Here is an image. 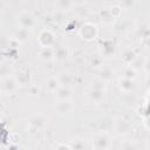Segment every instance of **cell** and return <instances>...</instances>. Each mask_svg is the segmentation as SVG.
I'll return each instance as SVG.
<instances>
[{"instance_id": "cell-3", "label": "cell", "mask_w": 150, "mask_h": 150, "mask_svg": "<svg viewBox=\"0 0 150 150\" xmlns=\"http://www.w3.org/2000/svg\"><path fill=\"white\" fill-rule=\"evenodd\" d=\"M18 25L23 29H32L36 26V18L28 11H23L18 16Z\"/></svg>"}, {"instance_id": "cell-4", "label": "cell", "mask_w": 150, "mask_h": 150, "mask_svg": "<svg viewBox=\"0 0 150 150\" xmlns=\"http://www.w3.org/2000/svg\"><path fill=\"white\" fill-rule=\"evenodd\" d=\"M116 54V42L114 39H104L100 41V55L102 57H112Z\"/></svg>"}, {"instance_id": "cell-21", "label": "cell", "mask_w": 150, "mask_h": 150, "mask_svg": "<svg viewBox=\"0 0 150 150\" xmlns=\"http://www.w3.org/2000/svg\"><path fill=\"white\" fill-rule=\"evenodd\" d=\"M54 5L56 7V11L64 12V11H68V9H73L74 6H75V2L69 1V0H59V1H55Z\"/></svg>"}, {"instance_id": "cell-31", "label": "cell", "mask_w": 150, "mask_h": 150, "mask_svg": "<svg viewBox=\"0 0 150 150\" xmlns=\"http://www.w3.org/2000/svg\"><path fill=\"white\" fill-rule=\"evenodd\" d=\"M90 66L91 67H95V68H101L103 66V57L100 55V54H95L93 55L91 60H90Z\"/></svg>"}, {"instance_id": "cell-6", "label": "cell", "mask_w": 150, "mask_h": 150, "mask_svg": "<svg viewBox=\"0 0 150 150\" xmlns=\"http://www.w3.org/2000/svg\"><path fill=\"white\" fill-rule=\"evenodd\" d=\"M132 130V124L129 120L124 118V117H120L115 121L114 124V131L117 136H125L129 135Z\"/></svg>"}, {"instance_id": "cell-12", "label": "cell", "mask_w": 150, "mask_h": 150, "mask_svg": "<svg viewBox=\"0 0 150 150\" xmlns=\"http://www.w3.org/2000/svg\"><path fill=\"white\" fill-rule=\"evenodd\" d=\"M97 16L105 25H114L115 21H116V19L111 14L109 7H102V8H100L98 12H97Z\"/></svg>"}, {"instance_id": "cell-25", "label": "cell", "mask_w": 150, "mask_h": 150, "mask_svg": "<svg viewBox=\"0 0 150 150\" xmlns=\"http://www.w3.org/2000/svg\"><path fill=\"white\" fill-rule=\"evenodd\" d=\"M13 38L18 39L21 43H22V42H26V41L28 40V30H27V29H23V28H21V27H19V28H16V29L14 30Z\"/></svg>"}, {"instance_id": "cell-13", "label": "cell", "mask_w": 150, "mask_h": 150, "mask_svg": "<svg viewBox=\"0 0 150 150\" xmlns=\"http://www.w3.org/2000/svg\"><path fill=\"white\" fill-rule=\"evenodd\" d=\"M97 79H100L101 81L105 82H110L114 79V70L110 66H102L101 68L97 69Z\"/></svg>"}, {"instance_id": "cell-22", "label": "cell", "mask_w": 150, "mask_h": 150, "mask_svg": "<svg viewBox=\"0 0 150 150\" xmlns=\"http://www.w3.org/2000/svg\"><path fill=\"white\" fill-rule=\"evenodd\" d=\"M67 57H68V49L64 46H59L57 48H55L54 60H56L57 62H63L66 61Z\"/></svg>"}, {"instance_id": "cell-23", "label": "cell", "mask_w": 150, "mask_h": 150, "mask_svg": "<svg viewBox=\"0 0 150 150\" xmlns=\"http://www.w3.org/2000/svg\"><path fill=\"white\" fill-rule=\"evenodd\" d=\"M136 35L139 39H146L148 36H150V26L146 23H142L138 28H136Z\"/></svg>"}, {"instance_id": "cell-37", "label": "cell", "mask_w": 150, "mask_h": 150, "mask_svg": "<svg viewBox=\"0 0 150 150\" xmlns=\"http://www.w3.org/2000/svg\"><path fill=\"white\" fill-rule=\"evenodd\" d=\"M135 5V2L134 1H122L121 4H120V6L122 7V9L123 8H125V7H132Z\"/></svg>"}, {"instance_id": "cell-33", "label": "cell", "mask_w": 150, "mask_h": 150, "mask_svg": "<svg viewBox=\"0 0 150 150\" xmlns=\"http://www.w3.org/2000/svg\"><path fill=\"white\" fill-rule=\"evenodd\" d=\"M90 89H102V90H105V83L103 81H101L100 79H95L90 83Z\"/></svg>"}, {"instance_id": "cell-20", "label": "cell", "mask_w": 150, "mask_h": 150, "mask_svg": "<svg viewBox=\"0 0 150 150\" xmlns=\"http://www.w3.org/2000/svg\"><path fill=\"white\" fill-rule=\"evenodd\" d=\"M60 87H61V83L59 81V77L56 76H50L46 82V88L50 93H55Z\"/></svg>"}, {"instance_id": "cell-15", "label": "cell", "mask_w": 150, "mask_h": 150, "mask_svg": "<svg viewBox=\"0 0 150 150\" xmlns=\"http://www.w3.org/2000/svg\"><path fill=\"white\" fill-rule=\"evenodd\" d=\"M131 22L128 18H120L114 23V30L117 33H125L130 29Z\"/></svg>"}, {"instance_id": "cell-16", "label": "cell", "mask_w": 150, "mask_h": 150, "mask_svg": "<svg viewBox=\"0 0 150 150\" xmlns=\"http://www.w3.org/2000/svg\"><path fill=\"white\" fill-rule=\"evenodd\" d=\"M117 86H118L121 91H123V93H131L135 89V81L121 77L118 80V82H117Z\"/></svg>"}, {"instance_id": "cell-29", "label": "cell", "mask_w": 150, "mask_h": 150, "mask_svg": "<svg viewBox=\"0 0 150 150\" xmlns=\"http://www.w3.org/2000/svg\"><path fill=\"white\" fill-rule=\"evenodd\" d=\"M73 11H74V13H76L79 16H86V15L88 14V7H87L86 5H83V4H79V5L75 4Z\"/></svg>"}, {"instance_id": "cell-2", "label": "cell", "mask_w": 150, "mask_h": 150, "mask_svg": "<svg viewBox=\"0 0 150 150\" xmlns=\"http://www.w3.org/2000/svg\"><path fill=\"white\" fill-rule=\"evenodd\" d=\"M38 42L41 46V48H49L55 46L56 42V35L54 34V32L49 28H45L42 30H40L39 35H38Z\"/></svg>"}, {"instance_id": "cell-8", "label": "cell", "mask_w": 150, "mask_h": 150, "mask_svg": "<svg viewBox=\"0 0 150 150\" xmlns=\"http://www.w3.org/2000/svg\"><path fill=\"white\" fill-rule=\"evenodd\" d=\"M19 88V84L13 76H6L4 79H1V91L2 94H6V95H12L14 93H16Z\"/></svg>"}, {"instance_id": "cell-17", "label": "cell", "mask_w": 150, "mask_h": 150, "mask_svg": "<svg viewBox=\"0 0 150 150\" xmlns=\"http://www.w3.org/2000/svg\"><path fill=\"white\" fill-rule=\"evenodd\" d=\"M137 52L134 49V48H125L123 52H122V61L127 64V66H129V64H131V62L137 57Z\"/></svg>"}, {"instance_id": "cell-10", "label": "cell", "mask_w": 150, "mask_h": 150, "mask_svg": "<svg viewBox=\"0 0 150 150\" xmlns=\"http://www.w3.org/2000/svg\"><path fill=\"white\" fill-rule=\"evenodd\" d=\"M54 109L60 115L70 114L74 110V103L70 100H57V102L54 105Z\"/></svg>"}, {"instance_id": "cell-30", "label": "cell", "mask_w": 150, "mask_h": 150, "mask_svg": "<svg viewBox=\"0 0 150 150\" xmlns=\"http://www.w3.org/2000/svg\"><path fill=\"white\" fill-rule=\"evenodd\" d=\"M70 145L71 150H87V143L83 139H74Z\"/></svg>"}, {"instance_id": "cell-35", "label": "cell", "mask_w": 150, "mask_h": 150, "mask_svg": "<svg viewBox=\"0 0 150 150\" xmlns=\"http://www.w3.org/2000/svg\"><path fill=\"white\" fill-rule=\"evenodd\" d=\"M54 150H71V145H70V144H68V143L59 142V143L55 145Z\"/></svg>"}, {"instance_id": "cell-41", "label": "cell", "mask_w": 150, "mask_h": 150, "mask_svg": "<svg viewBox=\"0 0 150 150\" xmlns=\"http://www.w3.org/2000/svg\"><path fill=\"white\" fill-rule=\"evenodd\" d=\"M146 84L150 87V74L148 75V77H146Z\"/></svg>"}, {"instance_id": "cell-34", "label": "cell", "mask_w": 150, "mask_h": 150, "mask_svg": "<svg viewBox=\"0 0 150 150\" xmlns=\"http://www.w3.org/2000/svg\"><path fill=\"white\" fill-rule=\"evenodd\" d=\"M109 8H110V12H111V14L114 15V18L116 20L121 18V15H122V7L120 5H112Z\"/></svg>"}, {"instance_id": "cell-5", "label": "cell", "mask_w": 150, "mask_h": 150, "mask_svg": "<svg viewBox=\"0 0 150 150\" xmlns=\"http://www.w3.org/2000/svg\"><path fill=\"white\" fill-rule=\"evenodd\" d=\"M111 145L110 137L107 132H98L93 138V149L94 150H108Z\"/></svg>"}, {"instance_id": "cell-32", "label": "cell", "mask_w": 150, "mask_h": 150, "mask_svg": "<svg viewBox=\"0 0 150 150\" xmlns=\"http://www.w3.org/2000/svg\"><path fill=\"white\" fill-rule=\"evenodd\" d=\"M120 150H137V146L134 142L129 141V139H125L121 143V146H120Z\"/></svg>"}, {"instance_id": "cell-26", "label": "cell", "mask_w": 150, "mask_h": 150, "mask_svg": "<svg viewBox=\"0 0 150 150\" xmlns=\"http://www.w3.org/2000/svg\"><path fill=\"white\" fill-rule=\"evenodd\" d=\"M121 102L127 107H132L136 103V96L131 93H124L121 97Z\"/></svg>"}, {"instance_id": "cell-39", "label": "cell", "mask_w": 150, "mask_h": 150, "mask_svg": "<svg viewBox=\"0 0 150 150\" xmlns=\"http://www.w3.org/2000/svg\"><path fill=\"white\" fill-rule=\"evenodd\" d=\"M144 70L148 73V74H150V57H148V59H145V64H144Z\"/></svg>"}, {"instance_id": "cell-7", "label": "cell", "mask_w": 150, "mask_h": 150, "mask_svg": "<svg viewBox=\"0 0 150 150\" xmlns=\"http://www.w3.org/2000/svg\"><path fill=\"white\" fill-rule=\"evenodd\" d=\"M14 77L19 84V87H28L32 82V73L27 67H22L18 69L14 74Z\"/></svg>"}, {"instance_id": "cell-11", "label": "cell", "mask_w": 150, "mask_h": 150, "mask_svg": "<svg viewBox=\"0 0 150 150\" xmlns=\"http://www.w3.org/2000/svg\"><path fill=\"white\" fill-rule=\"evenodd\" d=\"M114 124H115V121L109 117V116H103L101 117L100 120H97L96 122V128L100 132H109L111 130H114Z\"/></svg>"}, {"instance_id": "cell-28", "label": "cell", "mask_w": 150, "mask_h": 150, "mask_svg": "<svg viewBox=\"0 0 150 150\" xmlns=\"http://www.w3.org/2000/svg\"><path fill=\"white\" fill-rule=\"evenodd\" d=\"M73 76L70 75V74H68V73H62V74H60V76H59V81H60V83H61V86H64V87H68V86H70L71 83H73Z\"/></svg>"}, {"instance_id": "cell-42", "label": "cell", "mask_w": 150, "mask_h": 150, "mask_svg": "<svg viewBox=\"0 0 150 150\" xmlns=\"http://www.w3.org/2000/svg\"><path fill=\"white\" fill-rule=\"evenodd\" d=\"M146 149H148V150H150V138L146 141Z\"/></svg>"}, {"instance_id": "cell-27", "label": "cell", "mask_w": 150, "mask_h": 150, "mask_svg": "<svg viewBox=\"0 0 150 150\" xmlns=\"http://www.w3.org/2000/svg\"><path fill=\"white\" fill-rule=\"evenodd\" d=\"M122 77L128 79V80H132V81H135V79L137 77V71H136L135 69H132L130 66H127V67L123 69Z\"/></svg>"}, {"instance_id": "cell-36", "label": "cell", "mask_w": 150, "mask_h": 150, "mask_svg": "<svg viewBox=\"0 0 150 150\" xmlns=\"http://www.w3.org/2000/svg\"><path fill=\"white\" fill-rule=\"evenodd\" d=\"M143 124H144V127L146 128V130L150 131V114H149L148 116L144 117V120H143Z\"/></svg>"}, {"instance_id": "cell-1", "label": "cell", "mask_w": 150, "mask_h": 150, "mask_svg": "<svg viewBox=\"0 0 150 150\" xmlns=\"http://www.w3.org/2000/svg\"><path fill=\"white\" fill-rule=\"evenodd\" d=\"M79 35L84 41L91 42L98 36V27L93 21H86L79 27Z\"/></svg>"}, {"instance_id": "cell-14", "label": "cell", "mask_w": 150, "mask_h": 150, "mask_svg": "<svg viewBox=\"0 0 150 150\" xmlns=\"http://www.w3.org/2000/svg\"><path fill=\"white\" fill-rule=\"evenodd\" d=\"M105 90L102 89H89L88 91V100L94 104H100L104 101Z\"/></svg>"}, {"instance_id": "cell-24", "label": "cell", "mask_w": 150, "mask_h": 150, "mask_svg": "<svg viewBox=\"0 0 150 150\" xmlns=\"http://www.w3.org/2000/svg\"><path fill=\"white\" fill-rule=\"evenodd\" d=\"M144 64H145V57L143 55H137V57L131 62V64H129L132 69H135L136 71L144 69Z\"/></svg>"}, {"instance_id": "cell-38", "label": "cell", "mask_w": 150, "mask_h": 150, "mask_svg": "<svg viewBox=\"0 0 150 150\" xmlns=\"http://www.w3.org/2000/svg\"><path fill=\"white\" fill-rule=\"evenodd\" d=\"M75 25H76V21H75V20H71V21H69V22L66 25V29H67V30H71V29L75 28Z\"/></svg>"}, {"instance_id": "cell-9", "label": "cell", "mask_w": 150, "mask_h": 150, "mask_svg": "<svg viewBox=\"0 0 150 150\" xmlns=\"http://www.w3.org/2000/svg\"><path fill=\"white\" fill-rule=\"evenodd\" d=\"M47 125V120L42 115H34L28 123V129L30 132L42 131Z\"/></svg>"}, {"instance_id": "cell-19", "label": "cell", "mask_w": 150, "mask_h": 150, "mask_svg": "<svg viewBox=\"0 0 150 150\" xmlns=\"http://www.w3.org/2000/svg\"><path fill=\"white\" fill-rule=\"evenodd\" d=\"M55 56V48L49 47V48H41L39 52V57L42 61H52L54 60Z\"/></svg>"}, {"instance_id": "cell-18", "label": "cell", "mask_w": 150, "mask_h": 150, "mask_svg": "<svg viewBox=\"0 0 150 150\" xmlns=\"http://www.w3.org/2000/svg\"><path fill=\"white\" fill-rule=\"evenodd\" d=\"M54 94H55V97L57 100H70L71 95H73L70 88L69 87H64V86H61Z\"/></svg>"}, {"instance_id": "cell-40", "label": "cell", "mask_w": 150, "mask_h": 150, "mask_svg": "<svg viewBox=\"0 0 150 150\" xmlns=\"http://www.w3.org/2000/svg\"><path fill=\"white\" fill-rule=\"evenodd\" d=\"M143 43H144V46H146L148 48H150V36H148L146 39H144L143 40Z\"/></svg>"}]
</instances>
